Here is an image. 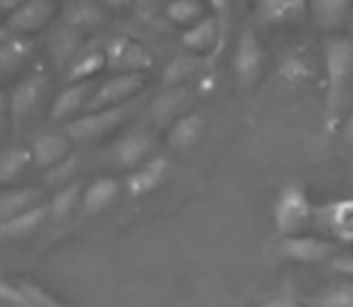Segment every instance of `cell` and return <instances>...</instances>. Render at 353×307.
<instances>
[{
  "mask_svg": "<svg viewBox=\"0 0 353 307\" xmlns=\"http://www.w3.org/2000/svg\"><path fill=\"white\" fill-rule=\"evenodd\" d=\"M46 216H51V214H48V204L43 202V204L34 207V209H29V211H24V214L0 224V235L3 237H29L41 229Z\"/></svg>",
  "mask_w": 353,
  "mask_h": 307,
  "instance_id": "21",
  "label": "cell"
},
{
  "mask_svg": "<svg viewBox=\"0 0 353 307\" xmlns=\"http://www.w3.org/2000/svg\"><path fill=\"white\" fill-rule=\"evenodd\" d=\"M185 106H188V92L183 87H173L168 92H163L161 96H157L152 101L147 111V120L149 127H168L178 120L181 116H185Z\"/></svg>",
  "mask_w": 353,
  "mask_h": 307,
  "instance_id": "11",
  "label": "cell"
},
{
  "mask_svg": "<svg viewBox=\"0 0 353 307\" xmlns=\"http://www.w3.org/2000/svg\"><path fill=\"white\" fill-rule=\"evenodd\" d=\"M325 75H327V125L336 127L353 92V41L332 36L325 41Z\"/></svg>",
  "mask_w": 353,
  "mask_h": 307,
  "instance_id": "1",
  "label": "cell"
},
{
  "mask_svg": "<svg viewBox=\"0 0 353 307\" xmlns=\"http://www.w3.org/2000/svg\"><path fill=\"white\" fill-rule=\"evenodd\" d=\"M17 286L24 290V295H27V298L32 300L34 307H65V305L58 303V300L53 298L51 293H46V290H43L41 286L29 284V281H22V284H17Z\"/></svg>",
  "mask_w": 353,
  "mask_h": 307,
  "instance_id": "32",
  "label": "cell"
},
{
  "mask_svg": "<svg viewBox=\"0 0 353 307\" xmlns=\"http://www.w3.org/2000/svg\"><path fill=\"white\" fill-rule=\"evenodd\" d=\"M103 67H108L106 51H99V48H94V51H87V53H82V56L74 58L72 65H68V77L65 79L70 84L89 82V79L97 77Z\"/></svg>",
  "mask_w": 353,
  "mask_h": 307,
  "instance_id": "24",
  "label": "cell"
},
{
  "mask_svg": "<svg viewBox=\"0 0 353 307\" xmlns=\"http://www.w3.org/2000/svg\"><path fill=\"white\" fill-rule=\"evenodd\" d=\"M262 307H298V300L293 298V295H276V298H272V300H267Z\"/></svg>",
  "mask_w": 353,
  "mask_h": 307,
  "instance_id": "35",
  "label": "cell"
},
{
  "mask_svg": "<svg viewBox=\"0 0 353 307\" xmlns=\"http://www.w3.org/2000/svg\"><path fill=\"white\" fill-rule=\"evenodd\" d=\"M202 127H205V123H202L200 113H185V116H181L168 127V135H166L168 147L178 151L190 149V147H195L200 142Z\"/></svg>",
  "mask_w": 353,
  "mask_h": 307,
  "instance_id": "19",
  "label": "cell"
},
{
  "mask_svg": "<svg viewBox=\"0 0 353 307\" xmlns=\"http://www.w3.org/2000/svg\"><path fill=\"white\" fill-rule=\"evenodd\" d=\"M77 166H79V158L77 156H68L65 161H61L58 166L48 168L46 176H43V185L51 187V190H58V187L63 190L65 185H70L72 173L77 171Z\"/></svg>",
  "mask_w": 353,
  "mask_h": 307,
  "instance_id": "31",
  "label": "cell"
},
{
  "mask_svg": "<svg viewBox=\"0 0 353 307\" xmlns=\"http://www.w3.org/2000/svg\"><path fill=\"white\" fill-rule=\"evenodd\" d=\"M279 252L291 262H301V264H317V262L327 260V257L334 252V245L327 242V240H322V237L301 233V235L281 237Z\"/></svg>",
  "mask_w": 353,
  "mask_h": 307,
  "instance_id": "10",
  "label": "cell"
},
{
  "mask_svg": "<svg viewBox=\"0 0 353 307\" xmlns=\"http://www.w3.org/2000/svg\"><path fill=\"white\" fill-rule=\"evenodd\" d=\"M22 3H27V0H0V14H12Z\"/></svg>",
  "mask_w": 353,
  "mask_h": 307,
  "instance_id": "36",
  "label": "cell"
},
{
  "mask_svg": "<svg viewBox=\"0 0 353 307\" xmlns=\"http://www.w3.org/2000/svg\"><path fill=\"white\" fill-rule=\"evenodd\" d=\"M46 87H48V77L43 70H37L24 79H19L17 87H14L12 94H10V118H12L14 127H19L29 116H32V111L39 106Z\"/></svg>",
  "mask_w": 353,
  "mask_h": 307,
  "instance_id": "7",
  "label": "cell"
},
{
  "mask_svg": "<svg viewBox=\"0 0 353 307\" xmlns=\"http://www.w3.org/2000/svg\"><path fill=\"white\" fill-rule=\"evenodd\" d=\"M168 173V161L163 156H154L149 161H144L130 178H128V192L132 197H144L149 192H154L163 182Z\"/></svg>",
  "mask_w": 353,
  "mask_h": 307,
  "instance_id": "15",
  "label": "cell"
},
{
  "mask_svg": "<svg viewBox=\"0 0 353 307\" xmlns=\"http://www.w3.org/2000/svg\"><path fill=\"white\" fill-rule=\"evenodd\" d=\"M10 125H12V118H10V96H5L0 92V137L8 135Z\"/></svg>",
  "mask_w": 353,
  "mask_h": 307,
  "instance_id": "34",
  "label": "cell"
},
{
  "mask_svg": "<svg viewBox=\"0 0 353 307\" xmlns=\"http://www.w3.org/2000/svg\"><path fill=\"white\" fill-rule=\"evenodd\" d=\"M157 137L154 127L149 125H132L128 132H123L116 142L103 154V161L113 168H135L154 151Z\"/></svg>",
  "mask_w": 353,
  "mask_h": 307,
  "instance_id": "4",
  "label": "cell"
},
{
  "mask_svg": "<svg viewBox=\"0 0 353 307\" xmlns=\"http://www.w3.org/2000/svg\"><path fill=\"white\" fill-rule=\"evenodd\" d=\"M79 36H82V32H77V29L68 27V24L58 27L56 32L51 34L48 48H51V56H53V61H56L58 67H65L68 63L72 65L74 51L79 48Z\"/></svg>",
  "mask_w": 353,
  "mask_h": 307,
  "instance_id": "22",
  "label": "cell"
},
{
  "mask_svg": "<svg viewBox=\"0 0 353 307\" xmlns=\"http://www.w3.org/2000/svg\"><path fill=\"white\" fill-rule=\"evenodd\" d=\"M332 269L341 276H349L353 279V255H339V257H332Z\"/></svg>",
  "mask_w": 353,
  "mask_h": 307,
  "instance_id": "33",
  "label": "cell"
},
{
  "mask_svg": "<svg viewBox=\"0 0 353 307\" xmlns=\"http://www.w3.org/2000/svg\"><path fill=\"white\" fill-rule=\"evenodd\" d=\"M92 96H94V84L92 82L68 84V87L56 96L48 118H51L53 123L68 120V118L77 116L82 108H87V103H89V98H92Z\"/></svg>",
  "mask_w": 353,
  "mask_h": 307,
  "instance_id": "13",
  "label": "cell"
},
{
  "mask_svg": "<svg viewBox=\"0 0 353 307\" xmlns=\"http://www.w3.org/2000/svg\"><path fill=\"white\" fill-rule=\"evenodd\" d=\"M118 195H121V182L116 178H99L82 195L84 214H92V216L101 214L103 209H108L118 200Z\"/></svg>",
  "mask_w": 353,
  "mask_h": 307,
  "instance_id": "17",
  "label": "cell"
},
{
  "mask_svg": "<svg viewBox=\"0 0 353 307\" xmlns=\"http://www.w3.org/2000/svg\"><path fill=\"white\" fill-rule=\"evenodd\" d=\"M32 51H34V43L22 36H12L10 41L0 43V82L17 75L27 65Z\"/></svg>",
  "mask_w": 353,
  "mask_h": 307,
  "instance_id": "18",
  "label": "cell"
},
{
  "mask_svg": "<svg viewBox=\"0 0 353 307\" xmlns=\"http://www.w3.org/2000/svg\"><path fill=\"white\" fill-rule=\"evenodd\" d=\"M12 36H17V34H12L8 27H0V43H5V41H10Z\"/></svg>",
  "mask_w": 353,
  "mask_h": 307,
  "instance_id": "38",
  "label": "cell"
},
{
  "mask_svg": "<svg viewBox=\"0 0 353 307\" xmlns=\"http://www.w3.org/2000/svg\"><path fill=\"white\" fill-rule=\"evenodd\" d=\"M197 65H200V61H197L195 53H181V56L171 58V63L163 67V84L178 87L183 79H188L197 70Z\"/></svg>",
  "mask_w": 353,
  "mask_h": 307,
  "instance_id": "29",
  "label": "cell"
},
{
  "mask_svg": "<svg viewBox=\"0 0 353 307\" xmlns=\"http://www.w3.org/2000/svg\"><path fill=\"white\" fill-rule=\"evenodd\" d=\"M216 39H219V22L216 17L207 14L202 22L192 24L190 29L183 32V46L190 53H195V56H200V53H207L216 46Z\"/></svg>",
  "mask_w": 353,
  "mask_h": 307,
  "instance_id": "20",
  "label": "cell"
},
{
  "mask_svg": "<svg viewBox=\"0 0 353 307\" xmlns=\"http://www.w3.org/2000/svg\"><path fill=\"white\" fill-rule=\"evenodd\" d=\"M106 63L118 75H128V72H144L147 67H152V56L132 39L116 36L106 48Z\"/></svg>",
  "mask_w": 353,
  "mask_h": 307,
  "instance_id": "8",
  "label": "cell"
},
{
  "mask_svg": "<svg viewBox=\"0 0 353 307\" xmlns=\"http://www.w3.org/2000/svg\"><path fill=\"white\" fill-rule=\"evenodd\" d=\"M265 70V48L252 29H243L233 53V72L243 89H250L260 82Z\"/></svg>",
  "mask_w": 353,
  "mask_h": 307,
  "instance_id": "5",
  "label": "cell"
},
{
  "mask_svg": "<svg viewBox=\"0 0 353 307\" xmlns=\"http://www.w3.org/2000/svg\"><path fill=\"white\" fill-rule=\"evenodd\" d=\"M56 14V3L53 0H27L12 14H8L5 27L12 34H34L43 29Z\"/></svg>",
  "mask_w": 353,
  "mask_h": 307,
  "instance_id": "9",
  "label": "cell"
},
{
  "mask_svg": "<svg viewBox=\"0 0 353 307\" xmlns=\"http://www.w3.org/2000/svg\"><path fill=\"white\" fill-rule=\"evenodd\" d=\"M144 84H147L144 72H128V75L111 77L108 82H103L101 87L94 92V96L89 98L84 111L94 113V111H103V108L123 106V103L137 98V94L144 89Z\"/></svg>",
  "mask_w": 353,
  "mask_h": 307,
  "instance_id": "6",
  "label": "cell"
},
{
  "mask_svg": "<svg viewBox=\"0 0 353 307\" xmlns=\"http://www.w3.org/2000/svg\"><path fill=\"white\" fill-rule=\"evenodd\" d=\"M43 204V192L37 187H19V190L0 192V224Z\"/></svg>",
  "mask_w": 353,
  "mask_h": 307,
  "instance_id": "16",
  "label": "cell"
},
{
  "mask_svg": "<svg viewBox=\"0 0 353 307\" xmlns=\"http://www.w3.org/2000/svg\"><path fill=\"white\" fill-rule=\"evenodd\" d=\"M142 98H132V101L123 103V106L116 108H103V111H94V113H84V116L74 118L65 125V135L70 137L72 142H97L101 137L116 132L118 127L125 120H130V116H135L137 108H140Z\"/></svg>",
  "mask_w": 353,
  "mask_h": 307,
  "instance_id": "2",
  "label": "cell"
},
{
  "mask_svg": "<svg viewBox=\"0 0 353 307\" xmlns=\"http://www.w3.org/2000/svg\"><path fill=\"white\" fill-rule=\"evenodd\" d=\"M166 17L173 24H181V27L190 29L192 24L202 22L207 17V8L202 0H171L166 5Z\"/></svg>",
  "mask_w": 353,
  "mask_h": 307,
  "instance_id": "26",
  "label": "cell"
},
{
  "mask_svg": "<svg viewBox=\"0 0 353 307\" xmlns=\"http://www.w3.org/2000/svg\"><path fill=\"white\" fill-rule=\"evenodd\" d=\"M312 307H353V281L327 286L312 298Z\"/></svg>",
  "mask_w": 353,
  "mask_h": 307,
  "instance_id": "30",
  "label": "cell"
},
{
  "mask_svg": "<svg viewBox=\"0 0 353 307\" xmlns=\"http://www.w3.org/2000/svg\"><path fill=\"white\" fill-rule=\"evenodd\" d=\"M272 219H274V229L281 237L301 235L315 219V207L303 187L286 185L281 187L279 197H276Z\"/></svg>",
  "mask_w": 353,
  "mask_h": 307,
  "instance_id": "3",
  "label": "cell"
},
{
  "mask_svg": "<svg viewBox=\"0 0 353 307\" xmlns=\"http://www.w3.org/2000/svg\"><path fill=\"white\" fill-rule=\"evenodd\" d=\"M65 24L77 32H84V29H94L99 24H103V12L97 3L92 0H74L65 8Z\"/></svg>",
  "mask_w": 353,
  "mask_h": 307,
  "instance_id": "25",
  "label": "cell"
},
{
  "mask_svg": "<svg viewBox=\"0 0 353 307\" xmlns=\"http://www.w3.org/2000/svg\"><path fill=\"white\" fill-rule=\"evenodd\" d=\"M341 135H344V140L353 147V113L344 120V127H341Z\"/></svg>",
  "mask_w": 353,
  "mask_h": 307,
  "instance_id": "37",
  "label": "cell"
},
{
  "mask_svg": "<svg viewBox=\"0 0 353 307\" xmlns=\"http://www.w3.org/2000/svg\"><path fill=\"white\" fill-rule=\"evenodd\" d=\"M32 156L39 168H53L70 156V137L58 132H39L32 142Z\"/></svg>",
  "mask_w": 353,
  "mask_h": 307,
  "instance_id": "14",
  "label": "cell"
},
{
  "mask_svg": "<svg viewBox=\"0 0 353 307\" xmlns=\"http://www.w3.org/2000/svg\"><path fill=\"white\" fill-rule=\"evenodd\" d=\"M353 0H312L310 10L317 27L322 29H339L344 24L346 14L351 10Z\"/></svg>",
  "mask_w": 353,
  "mask_h": 307,
  "instance_id": "23",
  "label": "cell"
},
{
  "mask_svg": "<svg viewBox=\"0 0 353 307\" xmlns=\"http://www.w3.org/2000/svg\"><path fill=\"white\" fill-rule=\"evenodd\" d=\"M29 163H34L32 149H22V147H12L0 154V185L12 182L27 171Z\"/></svg>",
  "mask_w": 353,
  "mask_h": 307,
  "instance_id": "27",
  "label": "cell"
},
{
  "mask_svg": "<svg viewBox=\"0 0 353 307\" xmlns=\"http://www.w3.org/2000/svg\"><path fill=\"white\" fill-rule=\"evenodd\" d=\"M210 3H212V8L216 10V12H221V10H226L228 0H210Z\"/></svg>",
  "mask_w": 353,
  "mask_h": 307,
  "instance_id": "39",
  "label": "cell"
},
{
  "mask_svg": "<svg viewBox=\"0 0 353 307\" xmlns=\"http://www.w3.org/2000/svg\"><path fill=\"white\" fill-rule=\"evenodd\" d=\"M82 182H70L63 190H58L53 195V200L48 202V214H51L53 221H63L72 214V209L77 207V202H82Z\"/></svg>",
  "mask_w": 353,
  "mask_h": 307,
  "instance_id": "28",
  "label": "cell"
},
{
  "mask_svg": "<svg viewBox=\"0 0 353 307\" xmlns=\"http://www.w3.org/2000/svg\"><path fill=\"white\" fill-rule=\"evenodd\" d=\"M307 10H310L307 0H257V17L270 27L303 22Z\"/></svg>",
  "mask_w": 353,
  "mask_h": 307,
  "instance_id": "12",
  "label": "cell"
}]
</instances>
